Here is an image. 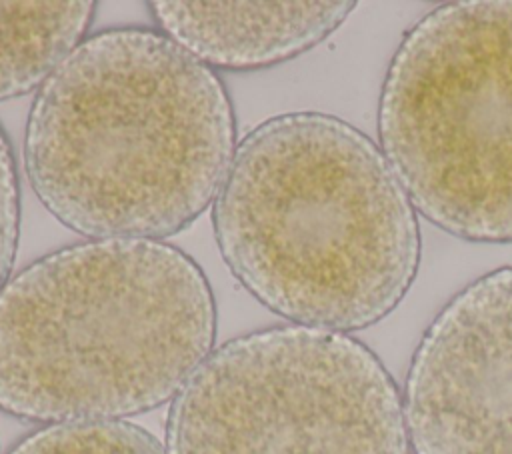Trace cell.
Instances as JSON below:
<instances>
[{
    "label": "cell",
    "instance_id": "cell-1",
    "mask_svg": "<svg viewBox=\"0 0 512 454\" xmlns=\"http://www.w3.org/2000/svg\"><path fill=\"white\" fill-rule=\"evenodd\" d=\"M236 150L216 72L164 32L84 38L40 86L26 122V176L66 228L160 240L214 200Z\"/></svg>",
    "mask_w": 512,
    "mask_h": 454
},
{
    "label": "cell",
    "instance_id": "cell-2",
    "mask_svg": "<svg viewBox=\"0 0 512 454\" xmlns=\"http://www.w3.org/2000/svg\"><path fill=\"white\" fill-rule=\"evenodd\" d=\"M212 216L232 276L300 326H372L418 272L410 196L374 140L332 114L290 112L250 130Z\"/></svg>",
    "mask_w": 512,
    "mask_h": 454
},
{
    "label": "cell",
    "instance_id": "cell-3",
    "mask_svg": "<svg viewBox=\"0 0 512 454\" xmlns=\"http://www.w3.org/2000/svg\"><path fill=\"white\" fill-rule=\"evenodd\" d=\"M214 336L210 284L176 246L60 248L0 290V410L52 424L148 412L178 396Z\"/></svg>",
    "mask_w": 512,
    "mask_h": 454
},
{
    "label": "cell",
    "instance_id": "cell-9",
    "mask_svg": "<svg viewBox=\"0 0 512 454\" xmlns=\"http://www.w3.org/2000/svg\"><path fill=\"white\" fill-rule=\"evenodd\" d=\"M8 454H166L158 440L124 420L62 422L40 428Z\"/></svg>",
    "mask_w": 512,
    "mask_h": 454
},
{
    "label": "cell",
    "instance_id": "cell-7",
    "mask_svg": "<svg viewBox=\"0 0 512 454\" xmlns=\"http://www.w3.org/2000/svg\"><path fill=\"white\" fill-rule=\"evenodd\" d=\"M354 2H150L162 32L206 66L254 70L328 38Z\"/></svg>",
    "mask_w": 512,
    "mask_h": 454
},
{
    "label": "cell",
    "instance_id": "cell-5",
    "mask_svg": "<svg viewBox=\"0 0 512 454\" xmlns=\"http://www.w3.org/2000/svg\"><path fill=\"white\" fill-rule=\"evenodd\" d=\"M166 454H410V440L368 346L292 324L208 354L172 402Z\"/></svg>",
    "mask_w": 512,
    "mask_h": 454
},
{
    "label": "cell",
    "instance_id": "cell-10",
    "mask_svg": "<svg viewBox=\"0 0 512 454\" xmlns=\"http://www.w3.org/2000/svg\"><path fill=\"white\" fill-rule=\"evenodd\" d=\"M20 184L14 152L0 126V290L8 284L18 248Z\"/></svg>",
    "mask_w": 512,
    "mask_h": 454
},
{
    "label": "cell",
    "instance_id": "cell-6",
    "mask_svg": "<svg viewBox=\"0 0 512 454\" xmlns=\"http://www.w3.org/2000/svg\"><path fill=\"white\" fill-rule=\"evenodd\" d=\"M402 408L414 454H512V266L476 278L436 314Z\"/></svg>",
    "mask_w": 512,
    "mask_h": 454
},
{
    "label": "cell",
    "instance_id": "cell-8",
    "mask_svg": "<svg viewBox=\"0 0 512 454\" xmlns=\"http://www.w3.org/2000/svg\"><path fill=\"white\" fill-rule=\"evenodd\" d=\"M94 2H0V100L22 96L84 40Z\"/></svg>",
    "mask_w": 512,
    "mask_h": 454
},
{
    "label": "cell",
    "instance_id": "cell-4",
    "mask_svg": "<svg viewBox=\"0 0 512 454\" xmlns=\"http://www.w3.org/2000/svg\"><path fill=\"white\" fill-rule=\"evenodd\" d=\"M378 136L430 222L464 240L512 242V0L448 2L404 34Z\"/></svg>",
    "mask_w": 512,
    "mask_h": 454
}]
</instances>
